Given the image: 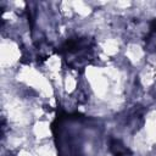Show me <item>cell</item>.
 Listing matches in <instances>:
<instances>
[{
    "label": "cell",
    "instance_id": "6da1fadb",
    "mask_svg": "<svg viewBox=\"0 0 156 156\" xmlns=\"http://www.w3.org/2000/svg\"><path fill=\"white\" fill-rule=\"evenodd\" d=\"M110 151L113 156H127L132 154V151L127 146H124L122 141L118 139H112L110 141Z\"/></svg>",
    "mask_w": 156,
    "mask_h": 156
}]
</instances>
